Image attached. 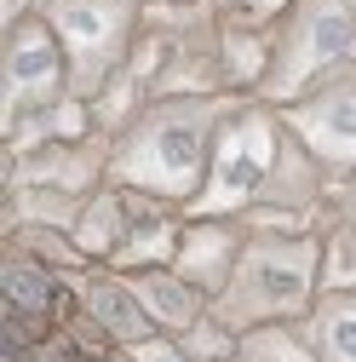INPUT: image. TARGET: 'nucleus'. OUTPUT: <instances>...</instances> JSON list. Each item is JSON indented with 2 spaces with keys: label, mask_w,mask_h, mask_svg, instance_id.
Wrapping results in <instances>:
<instances>
[{
  "label": "nucleus",
  "mask_w": 356,
  "mask_h": 362,
  "mask_svg": "<svg viewBox=\"0 0 356 362\" xmlns=\"http://www.w3.org/2000/svg\"><path fill=\"white\" fill-rule=\"evenodd\" d=\"M242 98H230V93H218V98H155L115 139L109 185L161 196V202L190 213V202L207 185V161H213V144H218V127H225V115Z\"/></svg>",
  "instance_id": "obj_1"
},
{
  "label": "nucleus",
  "mask_w": 356,
  "mask_h": 362,
  "mask_svg": "<svg viewBox=\"0 0 356 362\" xmlns=\"http://www.w3.org/2000/svg\"><path fill=\"white\" fill-rule=\"evenodd\" d=\"M322 299V236H253L236 264L230 288L213 299L236 334L276 328V322H304L310 305Z\"/></svg>",
  "instance_id": "obj_2"
},
{
  "label": "nucleus",
  "mask_w": 356,
  "mask_h": 362,
  "mask_svg": "<svg viewBox=\"0 0 356 362\" xmlns=\"http://www.w3.org/2000/svg\"><path fill=\"white\" fill-rule=\"evenodd\" d=\"M350 69H356V12H350V0H299L276 23L271 75L259 86V104L287 110V104L322 93L328 81H339Z\"/></svg>",
  "instance_id": "obj_3"
},
{
  "label": "nucleus",
  "mask_w": 356,
  "mask_h": 362,
  "mask_svg": "<svg viewBox=\"0 0 356 362\" xmlns=\"http://www.w3.org/2000/svg\"><path fill=\"white\" fill-rule=\"evenodd\" d=\"M282 144H287L282 110L259 104V98H242L225 115V127H218V144H213V161H207V185L190 202V213H201V218H242L259 202V190L271 185V173L282 161Z\"/></svg>",
  "instance_id": "obj_4"
},
{
  "label": "nucleus",
  "mask_w": 356,
  "mask_h": 362,
  "mask_svg": "<svg viewBox=\"0 0 356 362\" xmlns=\"http://www.w3.org/2000/svg\"><path fill=\"white\" fill-rule=\"evenodd\" d=\"M40 18L52 23L69 58V93L98 98L104 81L132 58L144 35V0H40Z\"/></svg>",
  "instance_id": "obj_5"
},
{
  "label": "nucleus",
  "mask_w": 356,
  "mask_h": 362,
  "mask_svg": "<svg viewBox=\"0 0 356 362\" xmlns=\"http://www.w3.org/2000/svg\"><path fill=\"white\" fill-rule=\"evenodd\" d=\"M64 98H69V58L58 47L52 23L40 12L6 23V35H0V132H12L18 121L52 110Z\"/></svg>",
  "instance_id": "obj_6"
},
{
  "label": "nucleus",
  "mask_w": 356,
  "mask_h": 362,
  "mask_svg": "<svg viewBox=\"0 0 356 362\" xmlns=\"http://www.w3.org/2000/svg\"><path fill=\"white\" fill-rule=\"evenodd\" d=\"M282 121H287L293 139L339 178V185L356 178V69L339 75V81H328L322 93L287 104Z\"/></svg>",
  "instance_id": "obj_7"
},
{
  "label": "nucleus",
  "mask_w": 356,
  "mask_h": 362,
  "mask_svg": "<svg viewBox=\"0 0 356 362\" xmlns=\"http://www.w3.org/2000/svg\"><path fill=\"white\" fill-rule=\"evenodd\" d=\"M109 156H115V139H104V132H93L81 144H47L35 156L6 161V185H40V190H64L86 202L109 185Z\"/></svg>",
  "instance_id": "obj_8"
},
{
  "label": "nucleus",
  "mask_w": 356,
  "mask_h": 362,
  "mask_svg": "<svg viewBox=\"0 0 356 362\" xmlns=\"http://www.w3.org/2000/svg\"><path fill=\"white\" fill-rule=\"evenodd\" d=\"M69 293H75V310H81L115 351L144 345V339L155 334V322L144 316L138 293H132V276H121V270H109V264H86V270H75V276H69Z\"/></svg>",
  "instance_id": "obj_9"
},
{
  "label": "nucleus",
  "mask_w": 356,
  "mask_h": 362,
  "mask_svg": "<svg viewBox=\"0 0 356 362\" xmlns=\"http://www.w3.org/2000/svg\"><path fill=\"white\" fill-rule=\"evenodd\" d=\"M242 253H247V224L242 218H201V213H190L184 236H178V253H172V270L190 288H201L207 299H218L230 288Z\"/></svg>",
  "instance_id": "obj_10"
},
{
  "label": "nucleus",
  "mask_w": 356,
  "mask_h": 362,
  "mask_svg": "<svg viewBox=\"0 0 356 362\" xmlns=\"http://www.w3.org/2000/svg\"><path fill=\"white\" fill-rule=\"evenodd\" d=\"M69 310H75V293L64 270L40 264L18 247H0V316H23V322L58 334Z\"/></svg>",
  "instance_id": "obj_11"
},
{
  "label": "nucleus",
  "mask_w": 356,
  "mask_h": 362,
  "mask_svg": "<svg viewBox=\"0 0 356 362\" xmlns=\"http://www.w3.org/2000/svg\"><path fill=\"white\" fill-rule=\"evenodd\" d=\"M138 196V218H132V230L121 242V253L109 259V270H121V276H138V270H161L172 264L178 253V236H184V207H172L161 196H144V190H132Z\"/></svg>",
  "instance_id": "obj_12"
},
{
  "label": "nucleus",
  "mask_w": 356,
  "mask_h": 362,
  "mask_svg": "<svg viewBox=\"0 0 356 362\" xmlns=\"http://www.w3.org/2000/svg\"><path fill=\"white\" fill-rule=\"evenodd\" d=\"M132 293H138L144 316L155 322V334H172V339L184 334V328H196L201 316L213 310V299H207L201 288H190L172 264H161V270H138V276H132Z\"/></svg>",
  "instance_id": "obj_13"
},
{
  "label": "nucleus",
  "mask_w": 356,
  "mask_h": 362,
  "mask_svg": "<svg viewBox=\"0 0 356 362\" xmlns=\"http://www.w3.org/2000/svg\"><path fill=\"white\" fill-rule=\"evenodd\" d=\"M132 218H138V196H132L126 185H104L98 196H86L81 218H75V242L81 253L93 259V264H109L132 230Z\"/></svg>",
  "instance_id": "obj_14"
},
{
  "label": "nucleus",
  "mask_w": 356,
  "mask_h": 362,
  "mask_svg": "<svg viewBox=\"0 0 356 362\" xmlns=\"http://www.w3.org/2000/svg\"><path fill=\"white\" fill-rule=\"evenodd\" d=\"M299 328L322 362H356V293H322Z\"/></svg>",
  "instance_id": "obj_15"
},
{
  "label": "nucleus",
  "mask_w": 356,
  "mask_h": 362,
  "mask_svg": "<svg viewBox=\"0 0 356 362\" xmlns=\"http://www.w3.org/2000/svg\"><path fill=\"white\" fill-rule=\"evenodd\" d=\"M0 247H18V253H29V259H40V264L64 270V276H75V270L93 264V259L81 253L75 230H52V224H18V230H0Z\"/></svg>",
  "instance_id": "obj_16"
},
{
  "label": "nucleus",
  "mask_w": 356,
  "mask_h": 362,
  "mask_svg": "<svg viewBox=\"0 0 356 362\" xmlns=\"http://www.w3.org/2000/svg\"><path fill=\"white\" fill-rule=\"evenodd\" d=\"M242 362H322V356L310 351L299 322H276V328L242 334Z\"/></svg>",
  "instance_id": "obj_17"
},
{
  "label": "nucleus",
  "mask_w": 356,
  "mask_h": 362,
  "mask_svg": "<svg viewBox=\"0 0 356 362\" xmlns=\"http://www.w3.org/2000/svg\"><path fill=\"white\" fill-rule=\"evenodd\" d=\"M322 293H356V236L339 213L322 224Z\"/></svg>",
  "instance_id": "obj_18"
},
{
  "label": "nucleus",
  "mask_w": 356,
  "mask_h": 362,
  "mask_svg": "<svg viewBox=\"0 0 356 362\" xmlns=\"http://www.w3.org/2000/svg\"><path fill=\"white\" fill-rule=\"evenodd\" d=\"M178 345H184L190 362H236V356H242V334H236L218 310H207L196 328H184V334H178Z\"/></svg>",
  "instance_id": "obj_19"
},
{
  "label": "nucleus",
  "mask_w": 356,
  "mask_h": 362,
  "mask_svg": "<svg viewBox=\"0 0 356 362\" xmlns=\"http://www.w3.org/2000/svg\"><path fill=\"white\" fill-rule=\"evenodd\" d=\"M299 6V0H207V12L225 23V29H271Z\"/></svg>",
  "instance_id": "obj_20"
},
{
  "label": "nucleus",
  "mask_w": 356,
  "mask_h": 362,
  "mask_svg": "<svg viewBox=\"0 0 356 362\" xmlns=\"http://www.w3.org/2000/svg\"><path fill=\"white\" fill-rule=\"evenodd\" d=\"M121 356H126V362H190V356H184V345H178L172 334H150L144 345H126Z\"/></svg>",
  "instance_id": "obj_21"
},
{
  "label": "nucleus",
  "mask_w": 356,
  "mask_h": 362,
  "mask_svg": "<svg viewBox=\"0 0 356 362\" xmlns=\"http://www.w3.org/2000/svg\"><path fill=\"white\" fill-rule=\"evenodd\" d=\"M333 213L350 224V236H356V178H345V185L333 190Z\"/></svg>",
  "instance_id": "obj_22"
},
{
  "label": "nucleus",
  "mask_w": 356,
  "mask_h": 362,
  "mask_svg": "<svg viewBox=\"0 0 356 362\" xmlns=\"http://www.w3.org/2000/svg\"><path fill=\"white\" fill-rule=\"evenodd\" d=\"M350 12H356V0H350Z\"/></svg>",
  "instance_id": "obj_23"
},
{
  "label": "nucleus",
  "mask_w": 356,
  "mask_h": 362,
  "mask_svg": "<svg viewBox=\"0 0 356 362\" xmlns=\"http://www.w3.org/2000/svg\"><path fill=\"white\" fill-rule=\"evenodd\" d=\"M236 362H242V356H236Z\"/></svg>",
  "instance_id": "obj_24"
}]
</instances>
